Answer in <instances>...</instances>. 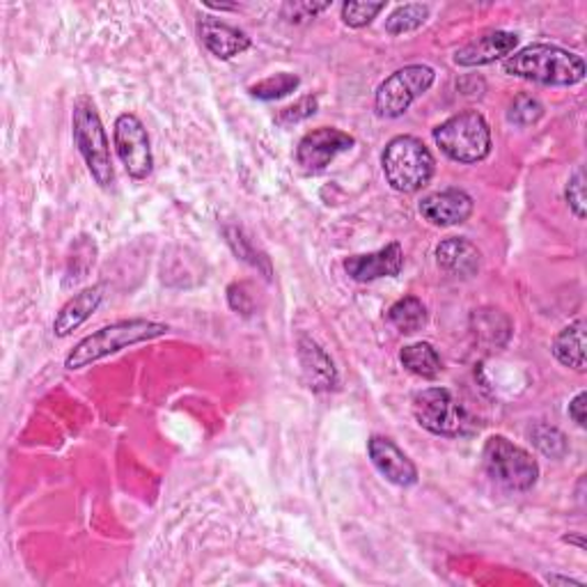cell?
<instances>
[{"label":"cell","instance_id":"obj_1","mask_svg":"<svg viewBox=\"0 0 587 587\" xmlns=\"http://www.w3.org/2000/svg\"><path fill=\"white\" fill-rule=\"evenodd\" d=\"M503 72L540 85L569 87L585 78V61L563 46L531 44L505 57Z\"/></svg>","mask_w":587,"mask_h":587},{"label":"cell","instance_id":"obj_2","mask_svg":"<svg viewBox=\"0 0 587 587\" xmlns=\"http://www.w3.org/2000/svg\"><path fill=\"white\" fill-rule=\"evenodd\" d=\"M168 331H170L168 324H161V321H152V319L136 317V319L115 321V324L104 327L95 331L93 335L83 338L67 354L65 367L72 372L90 367L99 363L102 359L117 354V351L163 338L168 335Z\"/></svg>","mask_w":587,"mask_h":587},{"label":"cell","instance_id":"obj_3","mask_svg":"<svg viewBox=\"0 0 587 587\" xmlns=\"http://www.w3.org/2000/svg\"><path fill=\"white\" fill-rule=\"evenodd\" d=\"M72 134L78 152L90 170L93 180L102 189H110L115 182V168L110 157V142L99 117V110L90 97H78L72 110Z\"/></svg>","mask_w":587,"mask_h":587},{"label":"cell","instance_id":"obj_4","mask_svg":"<svg viewBox=\"0 0 587 587\" xmlns=\"http://www.w3.org/2000/svg\"><path fill=\"white\" fill-rule=\"evenodd\" d=\"M381 166L386 182L397 193H418L431 182L436 170L429 147L416 136H395L381 154Z\"/></svg>","mask_w":587,"mask_h":587},{"label":"cell","instance_id":"obj_5","mask_svg":"<svg viewBox=\"0 0 587 587\" xmlns=\"http://www.w3.org/2000/svg\"><path fill=\"white\" fill-rule=\"evenodd\" d=\"M434 140L457 163H480L491 154V129L478 110L457 113L434 129Z\"/></svg>","mask_w":587,"mask_h":587},{"label":"cell","instance_id":"obj_6","mask_svg":"<svg viewBox=\"0 0 587 587\" xmlns=\"http://www.w3.org/2000/svg\"><path fill=\"white\" fill-rule=\"evenodd\" d=\"M487 476L508 491H531L540 480V463L505 436H491L482 448Z\"/></svg>","mask_w":587,"mask_h":587},{"label":"cell","instance_id":"obj_7","mask_svg":"<svg viewBox=\"0 0 587 587\" xmlns=\"http://www.w3.org/2000/svg\"><path fill=\"white\" fill-rule=\"evenodd\" d=\"M436 81V72L429 65H406L391 74L384 83L376 87L374 108L378 117L395 120L402 117L410 104L420 99Z\"/></svg>","mask_w":587,"mask_h":587},{"label":"cell","instance_id":"obj_8","mask_svg":"<svg viewBox=\"0 0 587 587\" xmlns=\"http://www.w3.org/2000/svg\"><path fill=\"white\" fill-rule=\"evenodd\" d=\"M414 418L436 436H466L473 429L471 416L448 388H427L414 397Z\"/></svg>","mask_w":587,"mask_h":587},{"label":"cell","instance_id":"obj_9","mask_svg":"<svg viewBox=\"0 0 587 587\" xmlns=\"http://www.w3.org/2000/svg\"><path fill=\"white\" fill-rule=\"evenodd\" d=\"M113 142L117 157H120L125 170L134 180L150 178L154 168V154L150 136H147V129L138 115L122 113L117 117L113 127Z\"/></svg>","mask_w":587,"mask_h":587},{"label":"cell","instance_id":"obj_10","mask_svg":"<svg viewBox=\"0 0 587 587\" xmlns=\"http://www.w3.org/2000/svg\"><path fill=\"white\" fill-rule=\"evenodd\" d=\"M356 138L335 127H319L308 131L297 147V163L306 172H324L340 154L349 152Z\"/></svg>","mask_w":587,"mask_h":587},{"label":"cell","instance_id":"obj_11","mask_svg":"<svg viewBox=\"0 0 587 587\" xmlns=\"http://www.w3.org/2000/svg\"><path fill=\"white\" fill-rule=\"evenodd\" d=\"M367 455L376 471L395 487H414L418 482V466L388 436L374 434L367 440Z\"/></svg>","mask_w":587,"mask_h":587},{"label":"cell","instance_id":"obj_12","mask_svg":"<svg viewBox=\"0 0 587 587\" xmlns=\"http://www.w3.org/2000/svg\"><path fill=\"white\" fill-rule=\"evenodd\" d=\"M519 46V38L508 31H487L463 44L455 53V65L459 67H482L495 61H505Z\"/></svg>","mask_w":587,"mask_h":587},{"label":"cell","instance_id":"obj_13","mask_svg":"<svg viewBox=\"0 0 587 587\" xmlns=\"http://www.w3.org/2000/svg\"><path fill=\"white\" fill-rule=\"evenodd\" d=\"M473 214V198L461 189H446L420 202V216L436 227L461 225Z\"/></svg>","mask_w":587,"mask_h":587},{"label":"cell","instance_id":"obj_14","mask_svg":"<svg viewBox=\"0 0 587 587\" xmlns=\"http://www.w3.org/2000/svg\"><path fill=\"white\" fill-rule=\"evenodd\" d=\"M297 354L301 363V374L306 386L314 393H331L338 388L340 376L335 370V363L327 354L321 344H317L312 338L301 335L297 342Z\"/></svg>","mask_w":587,"mask_h":587},{"label":"cell","instance_id":"obj_15","mask_svg":"<svg viewBox=\"0 0 587 587\" xmlns=\"http://www.w3.org/2000/svg\"><path fill=\"white\" fill-rule=\"evenodd\" d=\"M404 267V250L399 244H388L367 255H354L344 259V271L356 282H372L378 278H393Z\"/></svg>","mask_w":587,"mask_h":587},{"label":"cell","instance_id":"obj_16","mask_svg":"<svg viewBox=\"0 0 587 587\" xmlns=\"http://www.w3.org/2000/svg\"><path fill=\"white\" fill-rule=\"evenodd\" d=\"M198 38L218 61H232L234 55H242L250 49V38L244 31L218 21L216 17H200Z\"/></svg>","mask_w":587,"mask_h":587},{"label":"cell","instance_id":"obj_17","mask_svg":"<svg viewBox=\"0 0 587 587\" xmlns=\"http://www.w3.org/2000/svg\"><path fill=\"white\" fill-rule=\"evenodd\" d=\"M106 282L93 285V287H85L78 294L57 310L55 319H53V333L57 338H67L72 335L78 327H83L87 319L93 317V312H97V308L102 306V301L106 299Z\"/></svg>","mask_w":587,"mask_h":587},{"label":"cell","instance_id":"obj_18","mask_svg":"<svg viewBox=\"0 0 587 587\" xmlns=\"http://www.w3.org/2000/svg\"><path fill=\"white\" fill-rule=\"evenodd\" d=\"M436 264L455 278H473L480 271L482 253L463 237H450L436 246Z\"/></svg>","mask_w":587,"mask_h":587},{"label":"cell","instance_id":"obj_19","mask_svg":"<svg viewBox=\"0 0 587 587\" xmlns=\"http://www.w3.org/2000/svg\"><path fill=\"white\" fill-rule=\"evenodd\" d=\"M551 351L561 365L585 372V321L576 319L574 324L557 333Z\"/></svg>","mask_w":587,"mask_h":587},{"label":"cell","instance_id":"obj_20","mask_svg":"<svg viewBox=\"0 0 587 587\" xmlns=\"http://www.w3.org/2000/svg\"><path fill=\"white\" fill-rule=\"evenodd\" d=\"M399 361L404 370L410 374H416L420 378H438L440 372H444V361H440L438 351L429 342H414L406 344L399 354Z\"/></svg>","mask_w":587,"mask_h":587},{"label":"cell","instance_id":"obj_21","mask_svg":"<svg viewBox=\"0 0 587 587\" xmlns=\"http://www.w3.org/2000/svg\"><path fill=\"white\" fill-rule=\"evenodd\" d=\"M386 317H388L391 324L404 335H414V333L423 331L429 321V312L418 297H404V299L395 301L388 308Z\"/></svg>","mask_w":587,"mask_h":587},{"label":"cell","instance_id":"obj_22","mask_svg":"<svg viewBox=\"0 0 587 587\" xmlns=\"http://www.w3.org/2000/svg\"><path fill=\"white\" fill-rule=\"evenodd\" d=\"M225 239H227V244H230V248H232L234 255H237L242 262L250 264V267L257 269L264 278L271 280V276H274L271 259L267 255H264L262 250L255 248L253 239L248 237V234L244 230H239V227H225Z\"/></svg>","mask_w":587,"mask_h":587},{"label":"cell","instance_id":"obj_23","mask_svg":"<svg viewBox=\"0 0 587 587\" xmlns=\"http://www.w3.org/2000/svg\"><path fill=\"white\" fill-rule=\"evenodd\" d=\"M301 85V78L297 74H276V76H269L264 78L259 83H253L248 87L250 97L259 99V102H276V99H282L287 95H291L297 87Z\"/></svg>","mask_w":587,"mask_h":587},{"label":"cell","instance_id":"obj_24","mask_svg":"<svg viewBox=\"0 0 587 587\" xmlns=\"http://www.w3.org/2000/svg\"><path fill=\"white\" fill-rule=\"evenodd\" d=\"M427 19H429V6H420V3L402 6L386 19V33L391 35L414 33L425 25Z\"/></svg>","mask_w":587,"mask_h":587},{"label":"cell","instance_id":"obj_25","mask_svg":"<svg viewBox=\"0 0 587 587\" xmlns=\"http://www.w3.org/2000/svg\"><path fill=\"white\" fill-rule=\"evenodd\" d=\"M531 440L544 457H551V459H563L569 450L567 436L557 427H551L544 423H540L531 429Z\"/></svg>","mask_w":587,"mask_h":587},{"label":"cell","instance_id":"obj_26","mask_svg":"<svg viewBox=\"0 0 587 587\" xmlns=\"http://www.w3.org/2000/svg\"><path fill=\"white\" fill-rule=\"evenodd\" d=\"M544 117V106L533 95H516L510 104L508 120L516 127H533Z\"/></svg>","mask_w":587,"mask_h":587},{"label":"cell","instance_id":"obj_27","mask_svg":"<svg viewBox=\"0 0 587 587\" xmlns=\"http://www.w3.org/2000/svg\"><path fill=\"white\" fill-rule=\"evenodd\" d=\"M319 110V102L314 95H308V97H301L297 104L291 106H285L276 113V125L280 127H294L299 122H306L310 120V117Z\"/></svg>","mask_w":587,"mask_h":587},{"label":"cell","instance_id":"obj_28","mask_svg":"<svg viewBox=\"0 0 587 587\" xmlns=\"http://www.w3.org/2000/svg\"><path fill=\"white\" fill-rule=\"evenodd\" d=\"M384 10H386V3H344L342 23L349 28H365Z\"/></svg>","mask_w":587,"mask_h":587},{"label":"cell","instance_id":"obj_29","mask_svg":"<svg viewBox=\"0 0 587 587\" xmlns=\"http://www.w3.org/2000/svg\"><path fill=\"white\" fill-rule=\"evenodd\" d=\"M565 200L569 204V210L574 212V216L583 221L585 218V178H583V168H576L572 178L567 180Z\"/></svg>","mask_w":587,"mask_h":587},{"label":"cell","instance_id":"obj_30","mask_svg":"<svg viewBox=\"0 0 587 587\" xmlns=\"http://www.w3.org/2000/svg\"><path fill=\"white\" fill-rule=\"evenodd\" d=\"M331 6L329 3H287L282 8L287 21L291 23H301V21H308V19H314L319 12L329 10Z\"/></svg>","mask_w":587,"mask_h":587},{"label":"cell","instance_id":"obj_31","mask_svg":"<svg viewBox=\"0 0 587 587\" xmlns=\"http://www.w3.org/2000/svg\"><path fill=\"white\" fill-rule=\"evenodd\" d=\"M246 282H234L230 289H227V301H230V308L237 310L242 314H250L253 312V297L246 291Z\"/></svg>","mask_w":587,"mask_h":587},{"label":"cell","instance_id":"obj_32","mask_svg":"<svg viewBox=\"0 0 587 587\" xmlns=\"http://www.w3.org/2000/svg\"><path fill=\"white\" fill-rule=\"evenodd\" d=\"M587 402V393H578L572 402H569V418L578 425V427H585L587 425V418H585V404Z\"/></svg>","mask_w":587,"mask_h":587},{"label":"cell","instance_id":"obj_33","mask_svg":"<svg viewBox=\"0 0 587 587\" xmlns=\"http://www.w3.org/2000/svg\"><path fill=\"white\" fill-rule=\"evenodd\" d=\"M548 583H569V585H583L580 580H574V578H557V576H548Z\"/></svg>","mask_w":587,"mask_h":587},{"label":"cell","instance_id":"obj_34","mask_svg":"<svg viewBox=\"0 0 587 587\" xmlns=\"http://www.w3.org/2000/svg\"><path fill=\"white\" fill-rule=\"evenodd\" d=\"M565 542H567V544H576L578 548H585V544H583L580 537H565Z\"/></svg>","mask_w":587,"mask_h":587}]
</instances>
